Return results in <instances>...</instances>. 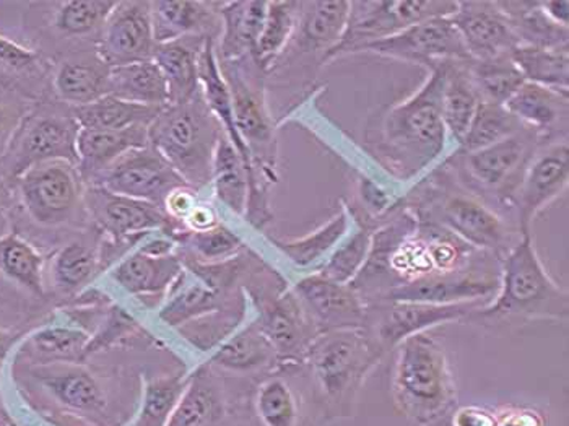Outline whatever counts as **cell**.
Instances as JSON below:
<instances>
[{"label": "cell", "instance_id": "cell-1", "mask_svg": "<svg viewBox=\"0 0 569 426\" xmlns=\"http://www.w3.org/2000/svg\"><path fill=\"white\" fill-rule=\"evenodd\" d=\"M423 86L412 97L396 105L381 126L378 151L397 182L416 181L441 160L448 140L442 121L441 98L446 65L427 70Z\"/></svg>", "mask_w": 569, "mask_h": 426}, {"label": "cell", "instance_id": "cell-2", "mask_svg": "<svg viewBox=\"0 0 569 426\" xmlns=\"http://www.w3.org/2000/svg\"><path fill=\"white\" fill-rule=\"evenodd\" d=\"M568 291L547 273L532 235L526 231L501 259L500 287L495 297L466 320L498 327L533 319L568 320Z\"/></svg>", "mask_w": 569, "mask_h": 426}, {"label": "cell", "instance_id": "cell-3", "mask_svg": "<svg viewBox=\"0 0 569 426\" xmlns=\"http://www.w3.org/2000/svg\"><path fill=\"white\" fill-rule=\"evenodd\" d=\"M392 394L397 408L418 425L437 422L456 400V383L448 355L428 333L417 334L396 347Z\"/></svg>", "mask_w": 569, "mask_h": 426}, {"label": "cell", "instance_id": "cell-4", "mask_svg": "<svg viewBox=\"0 0 569 426\" xmlns=\"http://www.w3.org/2000/svg\"><path fill=\"white\" fill-rule=\"evenodd\" d=\"M221 128L202 91L182 105H168L149 126L150 146L179 172L189 188H206L212 181L213 151Z\"/></svg>", "mask_w": 569, "mask_h": 426}, {"label": "cell", "instance_id": "cell-5", "mask_svg": "<svg viewBox=\"0 0 569 426\" xmlns=\"http://www.w3.org/2000/svg\"><path fill=\"white\" fill-rule=\"evenodd\" d=\"M79 130L72 108L44 98L34 101L0 158V179L13 182L24 171L48 161L64 160L77 167Z\"/></svg>", "mask_w": 569, "mask_h": 426}, {"label": "cell", "instance_id": "cell-6", "mask_svg": "<svg viewBox=\"0 0 569 426\" xmlns=\"http://www.w3.org/2000/svg\"><path fill=\"white\" fill-rule=\"evenodd\" d=\"M219 65L230 90L238 132L251 153L259 179L267 186L277 179V136L266 100L263 70L251 56Z\"/></svg>", "mask_w": 569, "mask_h": 426}, {"label": "cell", "instance_id": "cell-7", "mask_svg": "<svg viewBox=\"0 0 569 426\" xmlns=\"http://www.w3.org/2000/svg\"><path fill=\"white\" fill-rule=\"evenodd\" d=\"M543 140L532 129L522 128L508 139L472 153H451L442 161L458 164L462 185L467 191L483 200L491 196L493 202L511 209L512 197L527 165L532 160Z\"/></svg>", "mask_w": 569, "mask_h": 426}, {"label": "cell", "instance_id": "cell-8", "mask_svg": "<svg viewBox=\"0 0 569 426\" xmlns=\"http://www.w3.org/2000/svg\"><path fill=\"white\" fill-rule=\"evenodd\" d=\"M381 345L367 327L319 334L307 351L312 375L322 393L333 403L351 399L368 373L381 360Z\"/></svg>", "mask_w": 569, "mask_h": 426}, {"label": "cell", "instance_id": "cell-9", "mask_svg": "<svg viewBox=\"0 0 569 426\" xmlns=\"http://www.w3.org/2000/svg\"><path fill=\"white\" fill-rule=\"evenodd\" d=\"M416 215L441 225L479 251L495 256L509 251L511 236L505 217L467 189L435 185L427 206L417 209Z\"/></svg>", "mask_w": 569, "mask_h": 426}, {"label": "cell", "instance_id": "cell-10", "mask_svg": "<svg viewBox=\"0 0 569 426\" xmlns=\"http://www.w3.org/2000/svg\"><path fill=\"white\" fill-rule=\"evenodd\" d=\"M458 2L451 0H365L350 2L349 22L340 43L326 62L357 55L365 46L395 37L425 20L451 17Z\"/></svg>", "mask_w": 569, "mask_h": 426}, {"label": "cell", "instance_id": "cell-11", "mask_svg": "<svg viewBox=\"0 0 569 426\" xmlns=\"http://www.w3.org/2000/svg\"><path fill=\"white\" fill-rule=\"evenodd\" d=\"M16 202L37 227L70 224L83 206V181L76 165L48 161L24 171L12 182Z\"/></svg>", "mask_w": 569, "mask_h": 426}, {"label": "cell", "instance_id": "cell-12", "mask_svg": "<svg viewBox=\"0 0 569 426\" xmlns=\"http://www.w3.org/2000/svg\"><path fill=\"white\" fill-rule=\"evenodd\" d=\"M488 299L435 305V303L382 301L368 306L367 329L381 345L382 350L396 348L400 341L428 333L441 324L466 320L477 309L487 305Z\"/></svg>", "mask_w": 569, "mask_h": 426}, {"label": "cell", "instance_id": "cell-13", "mask_svg": "<svg viewBox=\"0 0 569 426\" xmlns=\"http://www.w3.org/2000/svg\"><path fill=\"white\" fill-rule=\"evenodd\" d=\"M360 52L409 62L427 70L448 62L470 61L469 52L449 17L425 20L395 37L365 46Z\"/></svg>", "mask_w": 569, "mask_h": 426}, {"label": "cell", "instance_id": "cell-14", "mask_svg": "<svg viewBox=\"0 0 569 426\" xmlns=\"http://www.w3.org/2000/svg\"><path fill=\"white\" fill-rule=\"evenodd\" d=\"M87 186H98L119 196L161 207L168 194L188 185L170 161L149 143L119 158Z\"/></svg>", "mask_w": 569, "mask_h": 426}, {"label": "cell", "instance_id": "cell-15", "mask_svg": "<svg viewBox=\"0 0 569 426\" xmlns=\"http://www.w3.org/2000/svg\"><path fill=\"white\" fill-rule=\"evenodd\" d=\"M569 181V149L567 139L550 140L540 146L527 165L518 191L512 197L519 234L530 231L537 215L567 191Z\"/></svg>", "mask_w": 569, "mask_h": 426}, {"label": "cell", "instance_id": "cell-16", "mask_svg": "<svg viewBox=\"0 0 569 426\" xmlns=\"http://www.w3.org/2000/svg\"><path fill=\"white\" fill-rule=\"evenodd\" d=\"M154 38L152 2L128 0L116 2L98 41L97 55L110 67L150 61Z\"/></svg>", "mask_w": 569, "mask_h": 426}, {"label": "cell", "instance_id": "cell-17", "mask_svg": "<svg viewBox=\"0 0 569 426\" xmlns=\"http://www.w3.org/2000/svg\"><path fill=\"white\" fill-rule=\"evenodd\" d=\"M86 206L91 220L116 241L128 236H146L154 231L174 234L173 220L161 207L132 197L119 196L98 186H87L83 191Z\"/></svg>", "mask_w": 569, "mask_h": 426}, {"label": "cell", "instance_id": "cell-18", "mask_svg": "<svg viewBox=\"0 0 569 426\" xmlns=\"http://www.w3.org/2000/svg\"><path fill=\"white\" fill-rule=\"evenodd\" d=\"M291 291L319 334L367 326L368 305L350 285L336 284L319 273H311L300 278Z\"/></svg>", "mask_w": 569, "mask_h": 426}, {"label": "cell", "instance_id": "cell-19", "mask_svg": "<svg viewBox=\"0 0 569 426\" xmlns=\"http://www.w3.org/2000/svg\"><path fill=\"white\" fill-rule=\"evenodd\" d=\"M449 20L472 61L509 56L519 46L511 23L497 2H458Z\"/></svg>", "mask_w": 569, "mask_h": 426}, {"label": "cell", "instance_id": "cell-20", "mask_svg": "<svg viewBox=\"0 0 569 426\" xmlns=\"http://www.w3.org/2000/svg\"><path fill=\"white\" fill-rule=\"evenodd\" d=\"M500 287V273H480L476 266L467 267L459 273L441 274L420 278L392 288L389 294L376 303L416 301L451 305V303L473 301L495 297Z\"/></svg>", "mask_w": 569, "mask_h": 426}, {"label": "cell", "instance_id": "cell-21", "mask_svg": "<svg viewBox=\"0 0 569 426\" xmlns=\"http://www.w3.org/2000/svg\"><path fill=\"white\" fill-rule=\"evenodd\" d=\"M263 336L272 344L277 357H307L309 345L319 336L293 291L279 295L263 306L258 319Z\"/></svg>", "mask_w": 569, "mask_h": 426}, {"label": "cell", "instance_id": "cell-22", "mask_svg": "<svg viewBox=\"0 0 569 426\" xmlns=\"http://www.w3.org/2000/svg\"><path fill=\"white\" fill-rule=\"evenodd\" d=\"M149 143V126L121 130L80 129L76 146L77 170L83 185H90L129 151L142 149Z\"/></svg>", "mask_w": 569, "mask_h": 426}, {"label": "cell", "instance_id": "cell-23", "mask_svg": "<svg viewBox=\"0 0 569 426\" xmlns=\"http://www.w3.org/2000/svg\"><path fill=\"white\" fill-rule=\"evenodd\" d=\"M30 375L69 410L94 414L107 403L100 384L80 363L30 366Z\"/></svg>", "mask_w": 569, "mask_h": 426}, {"label": "cell", "instance_id": "cell-24", "mask_svg": "<svg viewBox=\"0 0 569 426\" xmlns=\"http://www.w3.org/2000/svg\"><path fill=\"white\" fill-rule=\"evenodd\" d=\"M152 27L157 44L188 37L216 38L221 30L219 3L158 0L152 2Z\"/></svg>", "mask_w": 569, "mask_h": 426}, {"label": "cell", "instance_id": "cell-25", "mask_svg": "<svg viewBox=\"0 0 569 426\" xmlns=\"http://www.w3.org/2000/svg\"><path fill=\"white\" fill-rule=\"evenodd\" d=\"M350 2H301L300 19L290 44H297L305 55L326 58L346 33L349 22Z\"/></svg>", "mask_w": 569, "mask_h": 426}, {"label": "cell", "instance_id": "cell-26", "mask_svg": "<svg viewBox=\"0 0 569 426\" xmlns=\"http://www.w3.org/2000/svg\"><path fill=\"white\" fill-rule=\"evenodd\" d=\"M209 37H188L154 46L153 61L167 80L170 105L188 103L200 91L199 65Z\"/></svg>", "mask_w": 569, "mask_h": 426}, {"label": "cell", "instance_id": "cell-27", "mask_svg": "<svg viewBox=\"0 0 569 426\" xmlns=\"http://www.w3.org/2000/svg\"><path fill=\"white\" fill-rule=\"evenodd\" d=\"M110 70L98 55L66 59L52 72V93L66 107H86L107 97Z\"/></svg>", "mask_w": 569, "mask_h": 426}, {"label": "cell", "instance_id": "cell-28", "mask_svg": "<svg viewBox=\"0 0 569 426\" xmlns=\"http://www.w3.org/2000/svg\"><path fill=\"white\" fill-rule=\"evenodd\" d=\"M505 108L542 140H560V129H567L568 95L550 88L526 82Z\"/></svg>", "mask_w": 569, "mask_h": 426}, {"label": "cell", "instance_id": "cell-29", "mask_svg": "<svg viewBox=\"0 0 569 426\" xmlns=\"http://www.w3.org/2000/svg\"><path fill=\"white\" fill-rule=\"evenodd\" d=\"M49 66L37 49L0 34V91L34 103L43 100Z\"/></svg>", "mask_w": 569, "mask_h": 426}, {"label": "cell", "instance_id": "cell-30", "mask_svg": "<svg viewBox=\"0 0 569 426\" xmlns=\"http://www.w3.org/2000/svg\"><path fill=\"white\" fill-rule=\"evenodd\" d=\"M269 2H221L219 61L231 62L254 56Z\"/></svg>", "mask_w": 569, "mask_h": 426}, {"label": "cell", "instance_id": "cell-31", "mask_svg": "<svg viewBox=\"0 0 569 426\" xmlns=\"http://www.w3.org/2000/svg\"><path fill=\"white\" fill-rule=\"evenodd\" d=\"M184 274L181 259L176 255L153 256L137 249L133 255L114 267L112 280L136 297L163 294Z\"/></svg>", "mask_w": 569, "mask_h": 426}, {"label": "cell", "instance_id": "cell-32", "mask_svg": "<svg viewBox=\"0 0 569 426\" xmlns=\"http://www.w3.org/2000/svg\"><path fill=\"white\" fill-rule=\"evenodd\" d=\"M91 336L80 327L46 326L20 340V360L28 366L82 363Z\"/></svg>", "mask_w": 569, "mask_h": 426}, {"label": "cell", "instance_id": "cell-33", "mask_svg": "<svg viewBox=\"0 0 569 426\" xmlns=\"http://www.w3.org/2000/svg\"><path fill=\"white\" fill-rule=\"evenodd\" d=\"M351 227H353V215L349 206L342 204L339 212L321 225L318 230L297 239H272V245L295 266L318 273L322 264L332 255L333 249L350 234Z\"/></svg>", "mask_w": 569, "mask_h": 426}, {"label": "cell", "instance_id": "cell-34", "mask_svg": "<svg viewBox=\"0 0 569 426\" xmlns=\"http://www.w3.org/2000/svg\"><path fill=\"white\" fill-rule=\"evenodd\" d=\"M108 95L142 107L167 108L170 105L167 80L153 59L111 67Z\"/></svg>", "mask_w": 569, "mask_h": 426}, {"label": "cell", "instance_id": "cell-35", "mask_svg": "<svg viewBox=\"0 0 569 426\" xmlns=\"http://www.w3.org/2000/svg\"><path fill=\"white\" fill-rule=\"evenodd\" d=\"M224 415L227 407L219 386L200 368L189 376L184 393L164 426H221Z\"/></svg>", "mask_w": 569, "mask_h": 426}, {"label": "cell", "instance_id": "cell-36", "mask_svg": "<svg viewBox=\"0 0 569 426\" xmlns=\"http://www.w3.org/2000/svg\"><path fill=\"white\" fill-rule=\"evenodd\" d=\"M469 62V61H467ZM467 62L446 65L445 87H442L441 111L448 136L456 146L462 142L467 129L480 105V95L470 79Z\"/></svg>", "mask_w": 569, "mask_h": 426}, {"label": "cell", "instance_id": "cell-37", "mask_svg": "<svg viewBox=\"0 0 569 426\" xmlns=\"http://www.w3.org/2000/svg\"><path fill=\"white\" fill-rule=\"evenodd\" d=\"M44 264V256L19 231L0 236V276L38 298L46 295Z\"/></svg>", "mask_w": 569, "mask_h": 426}, {"label": "cell", "instance_id": "cell-38", "mask_svg": "<svg viewBox=\"0 0 569 426\" xmlns=\"http://www.w3.org/2000/svg\"><path fill=\"white\" fill-rule=\"evenodd\" d=\"M511 23L519 44L532 48H568L569 27L548 19L540 2H497Z\"/></svg>", "mask_w": 569, "mask_h": 426}, {"label": "cell", "instance_id": "cell-39", "mask_svg": "<svg viewBox=\"0 0 569 426\" xmlns=\"http://www.w3.org/2000/svg\"><path fill=\"white\" fill-rule=\"evenodd\" d=\"M163 109L129 103L107 95L86 107L72 108V115L80 129L121 130L150 126Z\"/></svg>", "mask_w": 569, "mask_h": 426}, {"label": "cell", "instance_id": "cell-40", "mask_svg": "<svg viewBox=\"0 0 569 426\" xmlns=\"http://www.w3.org/2000/svg\"><path fill=\"white\" fill-rule=\"evenodd\" d=\"M277 357L272 344L263 336L258 320L227 337L210 357V363L228 371H251L269 365Z\"/></svg>", "mask_w": 569, "mask_h": 426}, {"label": "cell", "instance_id": "cell-41", "mask_svg": "<svg viewBox=\"0 0 569 426\" xmlns=\"http://www.w3.org/2000/svg\"><path fill=\"white\" fill-rule=\"evenodd\" d=\"M210 182L213 185L217 199L234 214L244 217L249 197L248 172L240 153L231 146L223 130L213 151L212 181Z\"/></svg>", "mask_w": 569, "mask_h": 426}, {"label": "cell", "instance_id": "cell-42", "mask_svg": "<svg viewBox=\"0 0 569 426\" xmlns=\"http://www.w3.org/2000/svg\"><path fill=\"white\" fill-rule=\"evenodd\" d=\"M300 10L301 2H269L267 6L261 37L252 56L263 72L272 70L282 59L297 31Z\"/></svg>", "mask_w": 569, "mask_h": 426}, {"label": "cell", "instance_id": "cell-43", "mask_svg": "<svg viewBox=\"0 0 569 426\" xmlns=\"http://www.w3.org/2000/svg\"><path fill=\"white\" fill-rule=\"evenodd\" d=\"M511 59L521 70L526 82L550 88L568 95L569 52L568 48L546 49L519 44L511 51Z\"/></svg>", "mask_w": 569, "mask_h": 426}, {"label": "cell", "instance_id": "cell-44", "mask_svg": "<svg viewBox=\"0 0 569 426\" xmlns=\"http://www.w3.org/2000/svg\"><path fill=\"white\" fill-rule=\"evenodd\" d=\"M470 79L479 91L480 100L505 107L512 95L526 83L521 70L512 62L511 55L485 61L467 62Z\"/></svg>", "mask_w": 569, "mask_h": 426}, {"label": "cell", "instance_id": "cell-45", "mask_svg": "<svg viewBox=\"0 0 569 426\" xmlns=\"http://www.w3.org/2000/svg\"><path fill=\"white\" fill-rule=\"evenodd\" d=\"M111 0H69L56 3L49 28L58 37L82 38L101 33L108 17L114 9Z\"/></svg>", "mask_w": 569, "mask_h": 426}, {"label": "cell", "instance_id": "cell-46", "mask_svg": "<svg viewBox=\"0 0 569 426\" xmlns=\"http://www.w3.org/2000/svg\"><path fill=\"white\" fill-rule=\"evenodd\" d=\"M375 228L355 220L350 234L333 249L329 259L318 270L321 276L340 285H351L370 256Z\"/></svg>", "mask_w": 569, "mask_h": 426}, {"label": "cell", "instance_id": "cell-47", "mask_svg": "<svg viewBox=\"0 0 569 426\" xmlns=\"http://www.w3.org/2000/svg\"><path fill=\"white\" fill-rule=\"evenodd\" d=\"M522 128H526V126H522L501 105L480 101L476 116H473L472 122L467 129L466 137L452 153H472V151L487 149L493 143L508 139Z\"/></svg>", "mask_w": 569, "mask_h": 426}, {"label": "cell", "instance_id": "cell-48", "mask_svg": "<svg viewBox=\"0 0 569 426\" xmlns=\"http://www.w3.org/2000/svg\"><path fill=\"white\" fill-rule=\"evenodd\" d=\"M221 288L198 277L194 284L186 285L168 299L161 308L160 319L171 327L184 326L192 320L219 311Z\"/></svg>", "mask_w": 569, "mask_h": 426}, {"label": "cell", "instance_id": "cell-49", "mask_svg": "<svg viewBox=\"0 0 569 426\" xmlns=\"http://www.w3.org/2000/svg\"><path fill=\"white\" fill-rule=\"evenodd\" d=\"M98 266V255L90 245L72 241L59 249L51 260L52 287L61 294H76L87 285Z\"/></svg>", "mask_w": 569, "mask_h": 426}, {"label": "cell", "instance_id": "cell-50", "mask_svg": "<svg viewBox=\"0 0 569 426\" xmlns=\"http://www.w3.org/2000/svg\"><path fill=\"white\" fill-rule=\"evenodd\" d=\"M189 376L186 373L160 376L146 383L142 407L136 426H164L179 397L184 393Z\"/></svg>", "mask_w": 569, "mask_h": 426}, {"label": "cell", "instance_id": "cell-51", "mask_svg": "<svg viewBox=\"0 0 569 426\" xmlns=\"http://www.w3.org/2000/svg\"><path fill=\"white\" fill-rule=\"evenodd\" d=\"M256 412L263 426H297L298 404L293 390L280 378L267 379L256 394Z\"/></svg>", "mask_w": 569, "mask_h": 426}, {"label": "cell", "instance_id": "cell-52", "mask_svg": "<svg viewBox=\"0 0 569 426\" xmlns=\"http://www.w3.org/2000/svg\"><path fill=\"white\" fill-rule=\"evenodd\" d=\"M176 239L192 249V252L199 257L200 264L227 262V260L238 257L244 246L240 236L221 224L212 230L200 231V234L181 231Z\"/></svg>", "mask_w": 569, "mask_h": 426}, {"label": "cell", "instance_id": "cell-53", "mask_svg": "<svg viewBox=\"0 0 569 426\" xmlns=\"http://www.w3.org/2000/svg\"><path fill=\"white\" fill-rule=\"evenodd\" d=\"M31 105L33 103L16 97V95L0 91V158L6 153L13 133H16Z\"/></svg>", "mask_w": 569, "mask_h": 426}, {"label": "cell", "instance_id": "cell-54", "mask_svg": "<svg viewBox=\"0 0 569 426\" xmlns=\"http://www.w3.org/2000/svg\"><path fill=\"white\" fill-rule=\"evenodd\" d=\"M198 191L189 188V186H179V188L173 189V191L164 197L161 209L164 210V214H167L171 220L184 224L189 215L192 214V210L198 207Z\"/></svg>", "mask_w": 569, "mask_h": 426}, {"label": "cell", "instance_id": "cell-55", "mask_svg": "<svg viewBox=\"0 0 569 426\" xmlns=\"http://www.w3.org/2000/svg\"><path fill=\"white\" fill-rule=\"evenodd\" d=\"M184 225L186 230L192 231V234L212 230L217 225H220L219 215H217L213 207L199 202L198 207L189 215L188 220L184 221Z\"/></svg>", "mask_w": 569, "mask_h": 426}, {"label": "cell", "instance_id": "cell-56", "mask_svg": "<svg viewBox=\"0 0 569 426\" xmlns=\"http://www.w3.org/2000/svg\"><path fill=\"white\" fill-rule=\"evenodd\" d=\"M452 426H498V420L482 407H462L452 418Z\"/></svg>", "mask_w": 569, "mask_h": 426}, {"label": "cell", "instance_id": "cell-57", "mask_svg": "<svg viewBox=\"0 0 569 426\" xmlns=\"http://www.w3.org/2000/svg\"><path fill=\"white\" fill-rule=\"evenodd\" d=\"M13 204L17 202L12 182L0 179V236L7 234V227H9Z\"/></svg>", "mask_w": 569, "mask_h": 426}, {"label": "cell", "instance_id": "cell-58", "mask_svg": "<svg viewBox=\"0 0 569 426\" xmlns=\"http://www.w3.org/2000/svg\"><path fill=\"white\" fill-rule=\"evenodd\" d=\"M498 426H542V420L532 412H509L497 417Z\"/></svg>", "mask_w": 569, "mask_h": 426}, {"label": "cell", "instance_id": "cell-59", "mask_svg": "<svg viewBox=\"0 0 569 426\" xmlns=\"http://www.w3.org/2000/svg\"><path fill=\"white\" fill-rule=\"evenodd\" d=\"M543 12L548 19L553 20L555 23L561 24V27H568L569 24V2H540Z\"/></svg>", "mask_w": 569, "mask_h": 426}, {"label": "cell", "instance_id": "cell-60", "mask_svg": "<svg viewBox=\"0 0 569 426\" xmlns=\"http://www.w3.org/2000/svg\"><path fill=\"white\" fill-rule=\"evenodd\" d=\"M22 340V334L13 333V330L0 329V365L9 357L19 341Z\"/></svg>", "mask_w": 569, "mask_h": 426}, {"label": "cell", "instance_id": "cell-61", "mask_svg": "<svg viewBox=\"0 0 569 426\" xmlns=\"http://www.w3.org/2000/svg\"><path fill=\"white\" fill-rule=\"evenodd\" d=\"M0 426H10V425H7V424H3V422H0Z\"/></svg>", "mask_w": 569, "mask_h": 426}]
</instances>
